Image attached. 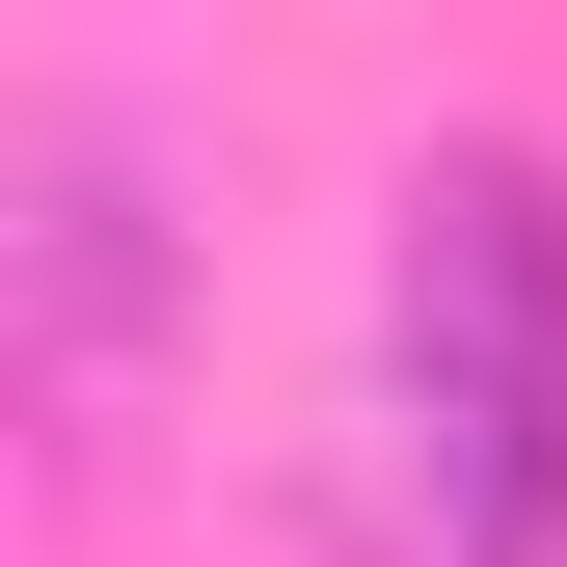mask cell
Segmentation results:
<instances>
[{"label": "cell", "instance_id": "1", "mask_svg": "<svg viewBox=\"0 0 567 567\" xmlns=\"http://www.w3.org/2000/svg\"><path fill=\"white\" fill-rule=\"evenodd\" d=\"M379 405H405V514H433V567H567V189L514 163V135L405 163Z\"/></svg>", "mask_w": 567, "mask_h": 567}, {"label": "cell", "instance_id": "2", "mask_svg": "<svg viewBox=\"0 0 567 567\" xmlns=\"http://www.w3.org/2000/svg\"><path fill=\"white\" fill-rule=\"evenodd\" d=\"M189 324V189L135 109H0V405H28V460H109L135 379H163Z\"/></svg>", "mask_w": 567, "mask_h": 567}]
</instances>
